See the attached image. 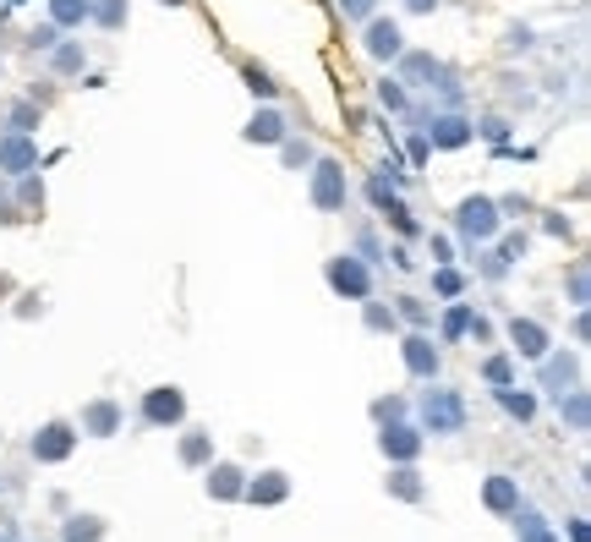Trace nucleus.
Returning <instances> with one entry per match:
<instances>
[{"label":"nucleus","mask_w":591,"mask_h":542,"mask_svg":"<svg viewBox=\"0 0 591 542\" xmlns=\"http://www.w3.org/2000/svg\"><path fill=\"white\" fill-rule=\"evenodd\" d=\"M455 225H460V236H466V241H493L504 219H498L493 198H466V203H460V214H455Z\"/></svg>","instance_id":"obj_1"},{"label":"nucleus","mask_w":591,"mask_h":542,"mask_svg":"<svg viewBox=\"0 0 591 542\" xmlns=\"http://www.w3.org/2000/svg\"><path fill=\"white\" fill-rule=\"evenodd\" d=\"M329 285L340 296H351V302H367V296H373V274H367V263L351 258V252L329 263Z\"/></svg>","instance_id":"obj_2"},{"label":"nucleus","mask_w":591,"mask_h":542,"mask_svg":"<svg viewBox=\"0 0 591 542\" xmlns=\"http://www.w3.org/2000/svg\"><path fill=\"white\" fill-rule=\"evenodd\" d=\"M312 203L318 209H345V170L334 159H318V170H312Z\"/></svg>","instance_id":"obj_3"},{"label":"nucleus","mask_w":591,"mask_h":542,"mask_svg":"<svg viewBox=\"0 0 591 542\" xmlns=\"http://www.w3.org/2000/svg\"><path fill=\"white\" fill-rule=\"evenodd\" d=\"M422 417H427V428H433V433H460L466 406H460L449 389H433V395H427V406H422Z\"/></svg>","instance_id":"obj_4"},{"label":"nucleus","mask_w":591,"mask_h":542,"mask_svg":"<svg viewBox=\"0 0 591 542\" xmlns=\"http://www.w3.org/2000/svg\"><path fill=\"white\" fill-rule=\"evenodd\" d=\"M471 137H477V126H471L466 115H438V121H427V143L433 148H466Z\"/></svg>","instance_id":"obj_5"},{"label":"nucleus","mask_w":591,"mask_h":542,"mask_svg":"<svg viewBox=\"0 0 591 542\" xmlns=\"http://www.w3.org/2000/svg\"><path fill=\"white\" fill-rule=\"evenodd\" d=\"M367 55H373V61H394V55H400V28H394L389 17L367 22Z\"/></svg>","instance_id":"obj_6"},{"label":"nucleus","mask_w":591,"mask_h":542,"mask_svg":"<svg viewBox=\"0 0 591 542\" xmlns=\"http://www.w3.org/2000/svg\"><path fill=\"white\" fill-rule=\"evenodd\" d=\"M509 334H515V351L520 356H548V329L531 324V318H515L509 324Z\"/></svg>","instance_id":"obj_7"},{"label":"nucleus","mask_w":591,"mask_h":542,"mask_svg":"<svg viewBox=\"0 0 591 542\" xmlns=\"http://www.w3.org/2000/svg\"><path fill=\"white\" fill-rule=\"evenodd\" d=\"M247 143H285V115L280 110H258L247 126Z\"/></svg>","instance_id":"obj_8"},{"label":"nucleus","mask_w":591,"mask_h":542,"mask_svg":"<svg viewBox=\"0 0 591 542\" xmlns=\"http://www.w3.org/2000/svg\"><path fill=\"white\" fill-rule=\"evenodd\" d=\"M405 367H411L416 378H433L438 373V351L422 340V334H411V340H405Z\"/></svg>","instance_id":"obj_9"},{"label":"nucleus","mask_w":591,"mask_h":542,"mask_svg":"<svg viewBox=\"0 0 591 542\" xmlns=\"http://www.w3.org/2000/svg\"><path fill=\"white\" fill-rule=\"evenodd\" d=\"M0 165L17 176V170H28L33 165V143L28 137H0Z\"/></svg>","instance_id":"obj_10"},{"label":"nucleus","mask_w":591,"mask_h":542,"mask_svg":"<svg viewBox=\"0 0 591 542\" xmlns=\"http://www.w3.org/2000/svg\"><path fill=\"white\" fill-rule=\"evenodd\" d=\"M66 449H72V433H66L61 422H55V428H44V438H33V455H39V460H61Z\"/></svg>","instance_id":"obj_11"},{"label":"nucleus","mask_w":591,"mask_h":542,"mask_svg":"<svg viewBox=\"0 0 591 542\" xmlns=\"http://www.w3.org/2000/svg\"><path fill=\"white\" fill-rule=\"evenodd\" d=\"M181 417V395L176 389H154L148 395V422H176Z\"/></svg>","instance_id":"obj_12"},{"label":"nucleus","mask_w":591,"mask_h":542,"mask_svg":"<svg viewBox=\"0 0 591 542\" xmlns=\"http://www.w3.org/2000/svg\"><path fill=\"white\" fill-rule=\"evenodd\" d=\"M50 17H55V28H83L88 0H50Z\"/></svg>","instance_id":"obj_13"},{"label":"nucleus","mask_w":591,"mask_h":542,"mask_svg":"<svg viewBox=\"0 0 591 542\" xmlns=\"http://www.w3.org/2000/svg\"><path fill=\"white\" fill-rule=\"evenodd\" d=\"M384 449H389V455H400V460H411L416 455V433L411 428H389L384 433Z\"/></svg>","instance_id":"obj_14"},{"label":"nucleus","mask_w":591,"mask_h":542,"mask_svg":"<svg viewBox=\"0 0 591 542\" xmlns=\"http://www.w3.org/2000/svg\"><path fill=\"white\" fill-rule=\"evenodd\" d=\"M88 17H99L104 28H115V22L126 17V6H121V0H88Z\"/></svg>","instance_id":"obj_15"},{"label":"nucleus","mask_w":591,"mask_h":542,"mask_svg":"<svg viewBox=\"0 0 591 542\" xmlns=\"http://www.w3.org/2000/svg\"><path fill=\"white\" fill-rule=\"evenodd\" d=\"M488 504H493V510H509V504H515V488H509L504 477H493L488 482Z\"/></svg>","instance_id":"obj_16"},{"label":"nucleus","mask_w":591,"mask_h":542,"mask_svg":"<svg viewBox=\"0 0 591 542\" xmlns=\"http://www.w3.org/2000/svg\"><path fill=\"white\" fill-rule=\"evenodd\" d=\"M498 395H504V406L515 411V417H531V411H537V400H531V395H515V389H498Z\"/></svg>","instance_id":"obj_17"},{"label":"nucleus","mask_w":591,"mask_h":542,"mask_svg":"<svg viewBox=\"0 0 591 542\" xmlns=\"http://www.w3.org/2000/svg\"><path fill=\"white\" fill-rule=\"evenodd\" d=\"M378 99H384V110H405V88H400V83H389V77L378 83Z\"/></svg>","instance_id":"obj_18"},{"label":"nucleus","mask_w":591,"mask_h":542,"mask_svg":"<svg viewBox=\"0 0 591 542\" xmlns=\"http://www.w3.org/2000/svg\"><path fill=\"white\" fill-rule=\"evenodd\" d=\"M466 329H471V313H466V307H455V313L444 318V334H449V340H460Z\"/></svg>","instance_id":"obj_19"},{"label":"nucleus","mask_w":591,"mask_h":542,"mask_svg":"<svg viewBox=\"0 0 591 542\" xmlns=\"http://www.w3.org/2000/svg\"><path fill=\"white\" fill-rule=\"evenodd\" d=\"M66 537H72V542H99V521H72V526H66Z\"/></svg>","instance_id":"obj_20"},{"label":"nucleus","mask_w":591,"mask_h":542,"mask_svg":"<svg viewBox=\"0 0 591 542\" xmlns=\"http://www.w3.org/2000/svg\"><path fill=\"white\" fill-rule=\"evenodd\" d=\"M88 428L110 433V428H115V406H94V411H88Z\"/></svg>","instance_id":"obj_21"},{"label":"nucleus","mask_w":591,"mask_h":542,"mask_svg":"<svg viewBox=\"0 0 591 542\" xmlns=\"http://www.w3.org/2000/svg\"><path fill=\"white\" fill-rule=\"evenodd\" d=\"M55 66H61V72H77V66H83V50H77V44H66V50H55Z\"/></svg>","instance_id":"obj_22"},{"label":"nucleus","mask_w":591,"mask_h":542,"mask_svg":"<svg viewBox=\"0 0 591 542\" xmlns=\"http://www.w3.org/2000/svg\"><path fill=\"white\" fill-rule=\"evenodd\" d=\"M438 291H444V296H460V291H466V280H460L455 269H438Z\"/></svg>","instance_id":"obj_23"},{"label":"nucleus","mask_w":591,"mask_h":542,"mask_svg":"<svg viewBox=\"0 0 591 542\" xmlns=\"http://www.w3.org/2000/svg\"><path fill=\"white\" fill-rule=\"evenodd\" d=\"M307 159H312V148H307V143H291V137H285V165H296V170H301Z\"/></svg>","instance_id":"obj_24"},{"label":"nucleus","mask_w":591,"mask_h":542,"mask_svg":"<svg viewBox=\"0 0 591 542\" xmlns=\"http://www.w3.org/2000/svg\"><path fill=\"white\" fill-rule=\"evenodd\" d=\"M55 39H61V28H55V22H44V28L33 33V50H55Z\"/></svg>","instance_id":"obj_25"},{"label":"nucleus","mask_w":591,"mask_h":542,"mask_svg":"<svg viewBox=\"0 0 591 542\" xmlns=\"http://www.w3.org/2000/svg\"><path fill=\"white\" fill-rule=\"evenodd\" d=\"M252 499H285V482H280V477H269V482H263V488H258V482H252Z\"/></svg>","instance_id":"obj_26"},{"label":"nucleus","mask_w":591,"mask_h":542,"mask_svg":"<svg viewBox=\"0 0 591 542\" xmlns=\"http://www.w3.org/2000/svg\"><path fill=\"white\" fill-rule=\"evenodd\" d=\"M400 313H405V318H411V324H422V318H427V307H422V302H416V296H400Z\"/></svg>","instance_id":"obj_27"},{"label":"nucleus","mask_w":591,"mask_h":542,"mask_svg":"<svg viewBox=\"0 0 591 542\" xmlns=\"http://www.w3.org/2000/svg\"><path fill=\"white\" fill-rule=\"evenodd\" d=\"M548 378L553 384H575V367L570 362H548Z\"/></svg>","instance_id":"obj_28"},{"label":"nucleus","mask_w":591,"mask_h":542,"mask_svg":"<svg viewBox=\"0 0 591 542\" xmlns=\"http://www.w3.org/2000/svg\"><path fill=\"white\" fill-rule=\"evenodd\" d=\"M526 542H553V537H548V526H542L537 515H526Z\"/></svg>","instance_id":"obj_29"},{"label":"nucleus","mask_w":591,"mask_h":542,"mask_svg":"<svg viewBox=\"0 0 591 542\" xmlns=\"http://www.w3.org/2000/svg\"><path fill=\"white\" fill-rule=\"evenodd\" d=\"M340 6H345V17H367V11L378 6V0H340Z\"/></svg>","instance_id":"obj_30"},{"label":"nucleus","mask_w":591,"mask_h":542,"mask_svg":"<svg viewBox=\"0 0 591 542\" xmlns=\"http://www.w3.org/2000/svg\"><path fill=\"white\" fill-rule=\"evenodd\" d=\"M214 477H219V482H214V488H219V493H236V471H230V466H219V471H214Z\"/></svg>","instance_id":"obj_31"},{"label":"nucleus","mask_w":591,"mask_h":542,"mask_svg":"<svg viewBox=\"0 0 591 542\" xmlns=\"http://www.w3.org/2000/svg\"><path fill=\"white\" fill-rule=\"evenodd\" d=\"M394 493H405V499H416V482H411V471H400V477H394Z\"/></svg>","instance_id":"obj_32"},{"label":"nucleus","mask_w":591,"mask_h":542,"mask_svg":"<svg viewBox=\"0 0 591 542\" xmlns=\"http://www.w3.org/2000/svg\"><path fill=\"white\" fill-rule=\"evenodd\" d=\"M247 77H252V94H263V99L274 94V83H269V77H263V72H247Z\"/></svg>","instance_id":"obj_33"},{"label":"nucleus","mask_w":591,"mask_h":542,"mask_svg":"<svg viewBox=\"0 0 591 542\" xmlns=\"http://www.w3.org/2000/svg\"><path fill=\"white\" fill-rule=\"evenodd\" d=\"M488 378L493 384H509V362H488Z\"/></svg>","instance_id":"obj_34"},{"label":"nucleus","mask_w":591,"mask_h":542,"mask_svg":"<svg viewBox=\"0 0 591 542\" xmlns=\"http://www.w3.org/2000/svg\"><path fill=\"white\" fill-rule=\"evenodd\" d=\"M405 6H411V11H433L438 0H405Z\"/></svg>","instance_id":"obj_35"}]
</instances>
